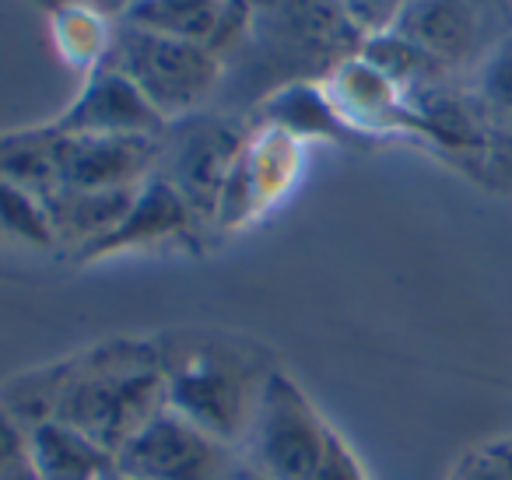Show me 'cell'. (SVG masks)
I'll return each instance as SVG.
<instances>
[{"label": "cell", "mask_w": 512, "mask_h": 480, "mask_svg": "<svg viewBox=\"0 0 512 480\" xmlns=\"http://www.w3.org/2000/svg\"><path fill=\"white\" fill-rule=\"evenodd\" d=\"M120 22L207 46L225 60L246 25V0H137Z\"/></svg>", "instance_id": "8fae6325"}, {"label": "cell", "mask_w": 512, "mask_h": 480, "mask_svg": "<svg viewBox=\"0 0 512 480\" xmlns=\"http://www.w3.org/2000/svg\"><path fill=\"white\" fill-rule=\"evenodd\" d=\"M362 29L341 0H246V25L225 57V78L260 99L330 78L362 53Z\"/></svg>", "instance_id": "6da1fadb"}, {"label": "cell", "mask_w": 512, "mask_h": 480, "mask_svg": "<svg viewBox=\"0 0 512 480\" xmlns=\"http://www.w3.org/2000/svg\"><path fill=\"white\" fill-rule=\"evenodd\" d=\"M498 134H502V148L512 155V123H505V127H498Z\"/></svg>", "instance_id": "cb8c5ba5"}, {"label": "cell", "mask_w": 512, "mask_h": 480, "mask_svg": "<svg viewBox=\"0 0 512 480\" xmlns=\"http://www.w3.org/2000/svg\"><path fill=\"white\" fill-rule=\"evenodd\" d=\"M235 480H267V477H264V473H256L249 463H242V470H239V477H235Z\"/></svg>", "instance_id": "603a6c76"}, {"label": "cell", "mask_w": 512, "mask_h": 480, "mask_svg": "<svg viewBox=\"0 0 512 480\" xmlns=\"http://www.w3.org/2000/svg\"><path fill=\"white\" fill-rule=\"evenodd\" d=\"M393 32L418 46L442 74L481 64L491 46L481 0H411Z\"/></svg>", "instance_id": "9c48e42d"}, {"label": "cell", "mask_w": 512, "mask_h": 480, "mask_svg": "<svg viewBox=\"0 0 512 480\" xmlns=\"http://www.w3.org/2000/svg\"><path fill=\"white\" fill-rule=\"evenodd\" d=\"M53 4H57V8L74 4V8H88V11H95V15L109 18V22H120V18L134 8L137 0H53Z\"/></svg>", "instance_id": "7402d4cb"}, {"label": "cell", "mask_w": 512, "mask_h": 480, "mask_svg": "<svg viewBox=\"0 0 512 480\" xmlns=\"http://www.w3.org/2000/svg\"><path fill=\"white\" fill-rule=\"evenodd\" d=\"M106 480H130V477H123V473L120 470H113V473H109V477Z\"/></svg>", "instance_id": "d4e9b609"}, {"label": "cell", "mask_w": 512, "mask_h": 480, "mask_svg": "<svg viewBox=\"0 0 512 480\" xmlns=\"http://www.w3.org/2000/svg\"><path fill=\"white\" fill-rule=\"evenodd\" d=\"M53 190H130L155 172L158 137H60L39 130ZM46 197V193H43Z\"/></svg>", "instance_id": "52a82bcc"}, {"label": "cell", "mask_w": 512, "mask_h": 480, "mask_svg": "<svg viewBox=\"0 0 512 480\" xmlns=\"http://www.w3.org/2000/svg\"><path fill=\"white\" fill-rule=\"evenodd\" d=\"M341 4L351 15V22L362 29V36H379V32H390L397 25V18L404 15L411 0H341Z\"/></svg>", "instance_id": "ffe728a7"}, {"label": "cell", "mask_w": 512, "mask_h": 480, "mask_svg": "<svg viewBox=\"0 0 512 480\" xmlns=\"http://www.w3.org/2000/svg\"><path fill=\"white\" fill-rule=\"evenodd\" d=\"M0 480H36L29 466V438L0 407Z\"/></svg>", "instance_id": "ac0fdd59"}, {"label": "cell", "mask_w": 512, "mask_h": 480, "mask_svg": "<svg viewBox=\"0 0 512 480\" xmlns=\"http://www.w3.org/2000/svg\"><path fill=\"white\" fill-rule=\"evenodd\" d=\"M242 137L228 123L218 120H190L183 134L176 137L169 165V183L179 190V197L190 204L193 214L211 218L218 214L225 186L232 179V169L239 162Z\"/></svg>", "instance_id": "30bf717a"}, {"label": "cell", "mask_w": 512, "mask_h": 480, "mask_svg": "<svg viewBox=\"0 0 512 480\" xmlns=\"http://www.w3.org/2000/svg\"><path fill=\"white\" fill-rule=\"evenodd\" d=\"M0 225L15 232L18 239L32 242V246H53V228L46 218L43 197H36L25 186L11 183V179H0Z\"/></svg>", "instance_id": "e0dca14e"}, {"label": "cell", "mask_w": 512, "mask_h": 480, "mask_svg": "<svg viewBox=\"0 0 512 480\" xmlns=\"http://www.w3.org/2000/svg\"><path fill=\"white\" fill-rule=\"evenodd\" d=\"M116 470L130 480H235V449L162 407L116 449Z\"/></svg>", "instance_id": "5b68a950"}, {"label": "cell", "mask_w": 512, "mask_h": 480, "mask_svg": "<svg viewBox=\"0 0 512 480\" xmlns=\"http://www.w3.org/2000/svg\"><path fill=\"white\" fill-rule=\"evenodd\" d=\"M162 403V375L158 372H95L67 386L50 417L81 428L116 456V449Z\"/></svg>", "instance_id": "8992f818"}, {"label": "cell", "mask_w": 512, "mask_h": 480, "mask_svg": "<svg viewBox=\"0 0 512 480\" xmlns=\"http://www.w3.org/2000/svg\"><path fill=\"white\" fill-rule=\"evenodd\" d=\"M197 214L190 211L179 190L169 183L165 176L151 172L141 186H137V197L130 204V211L123 214V221L113 228L109 235H102L99 242H92L88 249H81L78 256L95 260V256L106 253H120V249H134V246H151L158 239H172V235H183L193 225Z\"/></svg>", "instance_id": "7c38bea8"}, {"label": "cell", "mask_w": 512, "mask_h": 480, "mask_svg": "<svg viewBox=\"0 0 512 480\" xmlns=\"http://www.w3.org/2000/svg\"><path fill=\"white\" fill-rule=\"evenodd\" d=\"M474 95L481 113L495 127L512 123V32L488 46V53L477 64Z\"/></svg>", "instance_id": "2e32d148"}, {"label": "cell", "mask_w": 512, "mask_h": 480, "mask_svg": "<svg viewBox=\"0 0 512 480\" xmlns=\"http://www.w3.org/2000/svg\"><path fill=\"white\" fill-rule=\"evenodd\" d=\"M264 382L267 375H256L232 354L197 351L162 375V400L179 417L235 449L246 442Z\"/></svg>", "instance_id": "277c9868"}, {"label": "cell", "mask_w": 512, "mask_h": 480, "mask_svg": "<svg viewBox=\"0 0 512 480\" xmlns=\"http://www.w3.org/2000/svg\"><path fill=\"white\" fill-rule=\"evenodd\" d=\"M267 116H271L274 127H285L292 134H334L337 130V116L334 106L316 92L313 85H292L274 92L264 102Z\"/></svg>", "instance_id": "9a60e30c"}, {"label": "cell", "mask_w": 512, "mask_h": 480, "mask_svg": "<svg viewBox=\"0 0 512 480\" xmlns=\"http://www.w3.org/2000/svg\"><path fill=\"white\" fill-rule=\"evenodd\" d=\"M134 197L137 186H130V190H50L43 197V207L50 218L53 239L71 242L81 253L120 225Z\"/></svg>", "instance_id": "5bb4252c"}, {"label": "cell", "mask_w": 512, "mask_h": 480, "mask_svg": "<svg viewBox=\"0 0 512 480\" xmlns=\"http://www.w3.org/2000/svg\"><path fill=\"white\" fill-rule=\"evenodd\" d=\"M102 64L116 67L165 123L190 120L221 92L225 60L207 46L116 22Z\"/></svg>", "instance_id": "7a4b0ae2"}, {"label": "cell", "mask_w": 512, "mask_h": 480, "mask_svg": "<svg viewBox=\"0 0 512 480\" xmlns=\"http://www.w3.org/2000/svg\"><path fill=\"white\" fill-rule=\"evenodd\" d=\"M456 480H512V442H495L470 452L456 470Z\"/></svg>", "instance_id": "d6986e66"}, {"label": "cell", "mask_w": 512, "mask_h": 480, "mask_svg": "<svg viewBox=\"0 0 512 480\" xmlns=\"http://www.w3.org/2000/svg\"><path fill=\"white\" fill-rule=\"evenodd\" d=\"M313 480H369V477H365V470L355 459V452L348 449V442L337 435V442L330 445L327 459H323V466L316 470Z\"/></svg>", "instance_id": "44dd1931"}, {"label": "cell", "mask_w": 512, "mask_h": 480, "mask_svg": "<svg viewBox=\"0 0 512 480\" xmlns=\"http://www.w3.org/2000/svg\"><path fill=\"white\" fill-rule=\"evenodd\" d=\"M165 127L169 123L116 67L99 64L88 71L71 106L43 130L60 137H162Z\"/></svg>", "instance_id": "ba28073f"}, {"label": "cell", "mask_w": 512, "mask_h": 480, "mask_svg": "<svg viewBox=\"0 0 512 480\" xmlns=\"http://www.w3.org/2000/svg\"><path fill=\"white\" fill-rule=\"evenodd\" d=\"M29 466L36 480H106L116 456L60 417H43L29 431Z\"/></svg>", "instance_id": "4fadbf2b"}, {"label": "cell", "mask_w": 512, "mask_h": 480, "mask_svg": "<svg viewBox=\"0 0 512 480\" xmlns=\"http://www.w3.org/2000/svg\"><path fill=\"white\" fill-rule=\"evenodd\" d=\"M505 4H509V15H512V0H505Z\"/></svg>", "instance_id": "484cf974"}, {"label": "cell", "mask_w": 512, "mask_h": 480, "mask_svg": "<svg viewBox=\"0 0 512 480\" xmlns=\"http://www.w3.org/2000/svg\"><path fill=\"white\" fill-rule=\"evenodd\" d=\"M246 442L253 459L249 466L267 480H313L337 442V431L292 375L267 372Z\"/></svg>", "instance_id": "3957f363"}]
</instances>
